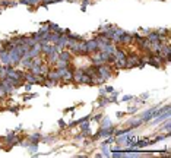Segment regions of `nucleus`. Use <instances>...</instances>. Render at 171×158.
<instances>
[{"label":"nucleus","mask_w":171,"mask_h":158,"mask_svg":"<svg viewBox=\"0 0 171 158\" xmlns=\"http://www.w3.org/2000/svg\"><path fill=\"white\" fill-rule=\"evenodd\" d=\"M138 62H140L139 57H136L135 54H130L129 57H126V67H133L138 64Z\"/></svg>","instance_id":"1"},{"label":"nucleus","mask_w":171,"mask_h":158,"mask_svg":"<svg viewBox=\"0 0 171 158\" xmlns=\"http://www.w3.org/2000/svg\"><path fill=\"white\" fill-rule=\"evenodd\" d=\"M87 49H88V53H95V51H98V41H97V40L88 41V42H87Z\"/></svg>","instance_id":"2"},{"label":"nucleus","mask_w":171,"mask_h":158,"mask_svg":"<svg viewBox=\"0 0 171 158\" xmlns=\"http://www.w3.org/2000/svg\"><path fill=\"white\" fill-rule=\"evenodd\" d=\"M59 59H61V60H66V62H70L72 56H70V53H69V51H60V54H59Z\"/></svg>","instance_id":"3"},{"label":"nucleus","mask_w":171,"mask_h":158,"mask_svg":"<svg viewBox=\"0 0 171 158\" xmlns=\"http://www.w3.org/2000/svg\"><path fill=\"white\" fill-rule=\"evenodd\" d=\"M50 29H51L53 32L56 31L57 34H61V32H65L63 29H60V28H59V25H56V24H50Z\"/></svg>","instance_id":"4"},{"label":"nucleus","mask_w":171,"mask_h":158,"mask_svg":"<svg viewBox=\"0 0 171 158\" xmlns=\"http://www.w3.org/2000/svg\"><path fill=\"white\" fill-rule=\"evenodd\" d=\"M102 127H111V122H110V119H104Z\"/></svg>","instance_id":"5"},{"label":"nucleus","mask_w":171,"mask_h":158,"mask_svg":"<svg viewBox=\"0 0 171 158\" xmlns=\"http://www.w3.org/2000/svg\"><path fill=\"white\" fill-rule=\"evenodd\" d=\"M25 89H27V91H31V83H29V82L25 83Z\"/></svg>","instance_id":"6"},{"label":"nucleus","mask_w":171,"mask_h":158,"mask_svg":"<svg viewBox=\"0 0 171 158\" xmlns=\"http://www.w3.org/2000/svg\"><path fill=\"white\" fill-rule=\"evenodd\" d=\"M129 100H132V97H130V95H126V97H123V101H129Z\"/></svg>","instance_id":"7"}]
</instances>
